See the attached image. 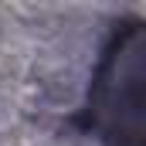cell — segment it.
<instances>
[{
	"label": "cell",
	"mask_w": 146,
	"mask_h": 146,
	"mask_svg": "<svg viewBox=\"0 0 146 146\" xmlns=\"http://www.w3.org/2000/svg\"><path fill=\"white\" fill-rule=\"evenodd\" d=\"M92 119L95 129L119 146H139L143 119V48L139 27L115 34L106 51L102 72L92 88Z\"/></svg>",
	"instance_id": "1"
}]
</instances>
